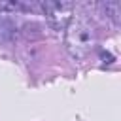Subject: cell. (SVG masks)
<instances>
[{"label":"cell","instance_id":"8992f818","mask_svg":"<svg viewBox=\"0 0 121 121\" xmlns=\"http://www.w3.org/2000/svg\"><path fill=\"white\" fill-rule=\"evenodd\" d=\"M100 57H102V62H104V64H106V62L110 64V62L113 60V57H112L110 53H104V51H102V55H100Z\"/></svg>","mask_w":121,"mask_h":121},{"label":"cell","instance_id":"6da1fadb","mask_svg":"<svg viewBox=\"0 0 121 121\" xmlns=\"http://www.w3.org/2000/svg\"><path fill=\"white\" fill-rule=\"evenodd\" d=\"M95 42H96V34L89 19L83 15L72 17L64 30V43L70 57L76 60H83L95 47Z\"/></svg>","mask_w":121,"mask_h":121},{"label":"cell","instance_id":"277c9868","mask_svg":"<svg viewBox=\"0 0 121 121\" xmlns=\"http://www.w3.org/2000/svg\"><path fill=\"white\" fill-rule=\"evenodd\" d=\"M34 4H26V2H6L0 0V13H13V11H26V9H34Z\"/></svg>","mask_w":121,"mask_h":121},{"label":"cell","instance_id":"7a4b0ae2","mask_svg":"<svg viewBox=\"0 0 121 121\" xmlns=\"http://www.w3.org/2000/svg\"><path fill=\"white\" fill-rule=\"evenodd\" d=\"M38 8L42 9V13L45 15L47 19V25L57 32H64L70 19L74 17V9H76V4L74 2H66V0H42L38 4Z\"/></svg>","mask_w":121,"mask_h":121},{"label":"cell","instance_id":"3957f363","mask_svg":"<svg viewBox=\"0 0 121 121\" xmlns=\"http://www.w3.org/2000/svg\"><path fill=\"white\" fill-rule=\"evenodd\" d=\"M93 8L100 9L102 11L100 15H104L108 21H112L113 26L119 25V2H100V4H93Z\"/></svg>","mask_w":121,"mask_h":121},{"label":"cell","instance_id":"5b68a950","mask_svg":"<svg viewBox=\"0 0 121 121\" xmlns=\"http://www.w3.org/2000/svg\"><path fill=\"white\" fill-rule=\"evenodd\" d=\"M15 25L11 23V21H8V19H4V21H0V42L2 43H8V42H11L13 38H15Z\"/></svg>","mask_w":121,"mask_h":121}]
</instances>
